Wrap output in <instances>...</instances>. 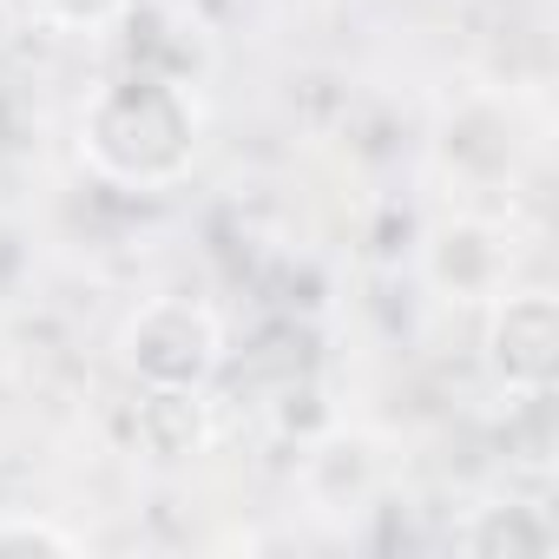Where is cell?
Masks as SVG:
<instances>
[{
    "label": "cell",
    "mask_w": 559,
    "mask_h": 559,
    "mask_svg": "<svg viewBox=\"0 0 559 559\" xmlns=\"http://www.w3.org/2000/svg\"><path fill=\"white\" fill-rule=\"evenodd\" d=\"M198 145H204V106L191 80L152 60H132L126 73H112L80 112V158L99 178L132 191L178 185L198 165Z\"/></svg>",
    "instance_id": "cell-1"
},
{
    "label": "cell",
    "mask_w": 559,
    "mask_h": 559,
    "mask_svg": "<svg viewBox=\"0 0 559 559\" xmlns=\"http://www.w3.org/2000/svg\"><path fill=\"white\" fill-rule=\"evenodd\" d=\"M119 362L139 389H204L224 362V330L198 297H152L126 317Z\"/></svg>",
    "instance_id": "cell-2"
},
{
    "label": "cell",
    "mask_w": 559,
    "mask_h": 559,
    "mask_svg": "<svg viewBox=\"0 0 559 559\" xmlns=\"http://www.w3.org/2000/svg\"><path fill=\"white\" fill-rule=\"evenodd\" d=\"M487 369L513 395H546L559 369V304L546 290H500L487 310Z\"/></svg>",
    "instance_id": "cell-3"
},
{
    "label": "cell",
    "mask_w": 559,
    "mask_h": 559,
    "mask_svg": "<svg viewBox=\"0 0 559 559\" xmlns=\"http://www.w3.org/2000/svg\"><path fill=\"white\" fill-rule=\"evenodd\" d=\"M428 276L441 297H461V304H493L513 276V237L500 224H480V217H454L428 237Z\"/></svg>",
    "instance_id": "cell-4"
},
{
    "label": "cell",
    "mask_w": 559,
    "mask_h": 559,
    "mask_svg": "<svg viewBox=\"0 0 559 559\" xmlns=\"http://www.w3.org/2000/svg\"><path fill=\"white\" fill-rule=\"evenodd\" d=\"M211 415H204V389H145L139 402V441L158 461H178L191 448H204Z\"/></svg>",
    "instance_id": "cell-5"
},
{
    "label": "cell",
    "mask_w": 559,
    "mask_h": 559,
    "mask_svg": "<svg viewBox=\"0 0 559 559\" xmlns=\"http://www.w3.org/2000/svg\"><path fill=\"white\" fill-rule=\"evenodd\" d=\"M34 8H40L53 27H86V34H99V27H119V21L132 14V0H34Z\"/></svg>",
    "instance_id": "cell-6"
},
{
    "label": "cell",
    "mask_w": 559,
    "mask_h": 559,
    "mask_svg": "<svg viewBox=\"0 0 559 559\" xmlns=\"http://www.w3.org/2000/svg\"><path fill=\"white\" fill-rule=\"evenodd\" d=\"M0 546H53V552H80L73 533L47 526V520H0Z\"/></svg>",
    "instance_id": "cell-7"
},
{
    "label": "cell",
    "mask_w": 559,
    "mask_h": 559,
    "mask_svg": "<svg viewBox=\"0 0 559 559\" xmlns=\"http://www.w3.org/2000/svg\"><path fill=\"white\" fill-rule=\"evenodd\" d=\"M21 139H14V119H8V93H0V152H14Z\"/></svg>",
    "instance_id": "cell-8"
}]
</instances>
